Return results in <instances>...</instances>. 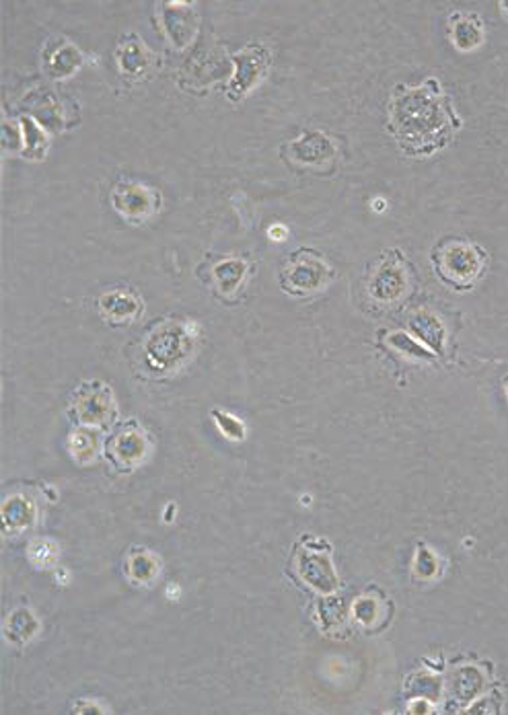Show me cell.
<instances>
[{"label": "cell", "mask_w": 508, "mask_h": 715, "mask_svg": "<svg viewBox=\"0 0 508 715\" xmlns=\"http://www.w3.org/2000/svg\"><path fill=\"white\" fill-rule=\"evenodd\" d=\"M389 134L405 157H433L447 148L463 120L453 99L440 87L437 76H428L416 87L398 85L389 99Z\"/></svg>", "instance_id": "cell-1"}, {"label": "cell", "mask_w": 508, "mask_h": 715, "mask_svg": "<svg viewBox=\"0 0 508 715\" xmlns=\"http://www.w3.org/2000/svg\"><path fill=\"white\" fill-rule=\"evenodd\" d=\"M433 263L440 279L456 290H470L482 278L488 255L480 245L465 239L440 241L433 251Z\"/></svg>", "instance_id": "cell-2"}, {"label": "cell", "mask_w": 508, "mask_h": 715, "mask_svg": "<svg viewBox=\"0 0 508 715\" xmlns=\"http://www.w3.org/2000/svg\"><path fill=\"white\" fill-rule=\"evenodd\" d=\"M333 279L330 262L316 249H298L282 267L281 286L293 297H311L323 293Z\"/></svg>", "instance_id": "cell-3"}, {"label": "cell", "mask_w": 508, "mask_h": 715, "mask_svg": "<svg viewBox=\"0 0 508 715\" xmlns=\"http://www.w3.org/2000/svg\"><path fill=\"white\" fill-rule=\"evenodd\" d=\"M111 206L132 223H141L161 208V195L139 181L120 179L111 190Z\"/></svg>", "instance_id": "cell-4"}, {"label": "cell", "mask_w": 508, "mask_h": 715, "mask_svg": "<svg viewBox=\"0 0 508 715\" xmlns=\"http://www.w3.org/2000/svg\"><path fill=\"white\" fill-rule=\"evenodd\" d=\"M237 62V74L235 81L231 85V99H241L253 87H258L265 79L268 70L272 67V58L270 52L262 48V46H247L246 50L235 56Z\"/></svg>", "instance_id": "cell-5"}, {"label": "cell", "mask_w": 508, "mask_h": 715, "mask_svg": "<svg viewBox=\"0 0 508 715\" xmlns=\"http://www.w3.org/2000/svg\"><path fill=\"white\" fill-rule=\"evenodd\" d=\"M284 155L293 158L298 165L321 167L335 157V144L321 130H305L300 139L286 142Z\"/></svg>", "instance_id": "cell-6"}, {"label": "cell", "mask_w": 508, "mask_h": 715, "mask_svg": "<svg viewBox=\"0 0 508 715\" xmlns=\"http://www.w3.org/2000/svg\"><path fill=\"white\" fill-rule=\"evenodd\" d=\"M370 297L379 302H395L405 295L407 290V270L403 258L398 253V260H381L377 265V272L370 279Z\"/></svg>", "instance_id": "cell-7"}, {"label": "cell", "mask_w": 508, "mask_h": 715, "mask_svg": "<svg viewBox=\"0 0 508 715\" xmlns=\"http://www.w3.org/2000/svg\"><path fill=\"white\" fill-rule=\"evenodd\" d=\"M449 37L456 44L457 50L472 52V50L484 44V37H486L484 21L477 13H472V11L453 13L449 17Z\"/></svg>", "instance_id": "cell-8"}, {"label": "cell", "mask_w": 508, "mask_h": 715, "mask_svg": "<svg viewBox=\"0 0 508 715\" xmlns=\"http://www.w3.org/2000/svg\"><path fill=\"white\" fill-rule=\"evenodd\" d=\"M298 574L305 577L307 584L316 586L317 591H323V593H332L338 586V577L333 574L332 563L328 556L303 553L298 558Z\"/></svg>", "instance_id": "cell-9"}, {"label": "cell", "mask_w": 508, "mask_h": 715, "mask_svg": "<svg viewBox=\"0 0 508 715\" xmlns=\"http://www.w3.org/2000/svg\"><path fill=\"white\" fill-rule=\"evenodd\" d=\"M76 412H79V419H83L87 426L104 424L111 414V397H109L107 389L97 391V386H95L91 393H83Z\"/></svg>", "instance_id": "cell-10"}, {"label": "cell", "mask_w": 508, "mask_h": 715, "mask_svg": "<svg viewBox=\"0 0 508 715\" xmlns=\"http://www.w3.org/2000/svg\"><path fill=\"white\" fill-rule=\"evenodd\" d=\"M99 307H102V313L106 319H109L111 323H126V321H132L139 311H141V305L137 302V298L128 297V295H120V293H114V295H106L99 300Z\"/></svg>", "instance_id": "cell-11"}, {"label": "cell", "mask_w": 508, "mask_h": 715, "mask_svg": "<svg viewBox=\"0 0 508 715\" xmlns=\"http://www.w3.org/2000/svg\"><path fill=\"white\" fill-rule=\"evenodd\" d=\"M116 56H118L120 69L128 72V74H141L142 70L146 69V64H149V50L142 48L139 37H137V44H128V46L120 44Z\"/></svg>", "instance_id": "cell-12"}, {"label": "cell", "mask_w": 508, "mask_h": 715, "mask_svg": "<svg viewBox=\"0 0 508 715\" xmlns=\"http://www.w3.org/2000/svg\"><path fill=\"white\" fill-rule=\"evenodd\" d=\"M244 274H246V263L239 262V260H228V262L218 263L214 267V276L218 279L223 293L235 290V286L241 282Z\"/></svg>", "instance_id": "cell-13"}, {"label": "cell", "mask_w": 508, "mask_h": 715, "mask_svg": "<svg viewBox=\"0 0 508 715\" xmlns=\"http://www.w3.org/2000/svg\"><path fill=\"white\" fill-rule=\"evenodd\" d=\"M116 453L123 461L141 458V454L144 453V437H141L137 430H126L118 437Z\"/></svg>", "instance_id": "cell-14"}, {"label": "cell", "mask_w": 508, "mask_h": 715, "mask_svg": "<svg viewBox=\"0 0 508 715\" xmlns=\"http://www.w3.org/2000/svg\"><path fill=\"white\" fill-rule=\"evenodd\" d=\"M69 62H72L74 67H79L81 62V56L79 52L72 48L71 44H67L64 48H60L58 53L52 58V74L54 76H69L71 74L72 67H69Z\"/></svg>", "instance_id": "cell-15"}, {"label": "cell", "mask_w": 508, "mask_h": 715, "mask_svg": "<svg viewBox=\"0 0 508 715\" xmlns=\"http://www.w3.org/2000/svg\"><path fill=\"white\" fill-rule=\"evenodd\" d=\"M212 416L218 421V428L223 430L225 437L231 438V440H244V437H246V426L239 419L235 418V416L223 414V412H214Z\"/></svg>", "instance_id": "cell-16"}, {"label": "cell", "mask_w": 508, "mask_h": 715, "mask_svg": "<svg viewBox=\"0 0 508 715\" xmlns=\"http://www.w3.org/2000/svg\"><path fill=\"white\" fill-rule=\"evenodd\" d=\"M286 235H288V230H286V227L284 225H272V228H270V239H279V241H282V239H286Z\"/></svg>", "instance_id": "cell-17"}, {"label": "cell", "mask_w": 508, "mask_h": 715, "mask_svg": "<svg viewBox=\"0 0 508 715\" xmlns=\"http://www.w3.org/2000/svg\"><path fill=\"white\" fill-rule=\"evenodd\" d=\"M505 384H507V397H508V379L505 381Z\"/></svg>", "instance_id": "cell-18"}]
</instances>
